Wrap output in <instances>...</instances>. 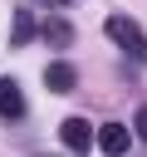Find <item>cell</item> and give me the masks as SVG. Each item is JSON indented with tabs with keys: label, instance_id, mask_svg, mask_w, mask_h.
Returning <instances> with one entry per match:
<instances>
[{
	"label": "cell",
	"instance_id": "1",
	"mask_svg": "<svg viewBox=\"0 0 147 157\" xmlns=\"http://www.w3.org/2000/svg\"><path fill=\"white\" fill-rule=\"evenodd\" d=\"M103 29H108V39H113L127 59L147 64V34H142V25H137L132 15H108V20H103Z\"/></svg>",
	"mask_w": 147,
	"mask_h": 157
},
{
	"label": "cell",
	"instance_id": "2",
	"mask_svg": "<svg viewBox=\"0 0 147 157\" xmlns=\"http://www.w3.org/2000/svg\"><path fill=\"white\" fill-rule=\"evenodd\" d=\"M59 142H64L69 152H88V147H93V123H88V118H64V123H59Z\"/></svg>",
	"mask_w": 147,
	"mask_h": 157
},
{
	"label": "cell",
	"instance_id": "3",
	"mask_svg": "<svg viewBox=\"0 0 147 157\" xmlns=\"http://www.w3.org/2000/svg\"><path fill=\"white\" fill-rule=\"evenodd\" d=\"M24 108H29V103H24L20 83L0 74V118H5V123H20V118H24Z\"/></svg>",
	"mask_w": 147,
	"mask_h": 157
},
{
	"label": "cell",
	"instance_id": "4",
	"mask_svg": "<svg viewBox=\"0 0 147 157\" xmlns=\"http://www.w3.org/2000/svg\"><path fill=\"white\" fill-rule=\"evenodd\" d=\"M93 142H98V152H108V157H118V152H127V142H132V132H127L123 123H103Z\"/></svg>",
	"mask_w": 147,
	"mask_h": 157
},
{
	"label": "cell",
	"instance_id": "5",
	"mask_svg": "<svg viewBox=\"0 0 147 157\" xmlns=\"http://www.w3.org/2000/svg\"><path fill=\"white\" fill-rule=\"evenodd\" d=\"M39 39H49L54 49H64V44H74V25L64 15H49V20H39Z\"/></svg>",
	"mask_w": 147,
	"mask_h": 157
},
{
	"label": "cell",
	"instance_id": "6",
	"mask_svg": "<svg viewBox=\"0 0 147 157\" xmlns=\"http://www.w3.org/2000/svg\"><path fill=\"white\" fill-rule=\"evenodd\" d=\"M44 83H49V93H69V88L78 83V74H74V64H64V59H59V64H49V69H44Z\"/></svg>",
	"mask_w": 147,
	"mask_h": 157
},
{
	"label": "cell",
	"instance_id": "7",
	"mask_svg": "<svg viewBox=\"0 0 147 157\" xmlns=\"http://www.w3.org/2000/svg\"><path fill=\"white\" fill-rule=\"evenodd\" d=\"M39 34V20L29 15V10H15V25H10V44H29Z\"/></svg>",
	"mask_w": 147,
	"mask_h": 157
},
{
	"label": "cell",
	"instance_id": "8",
	"mask_svg": "<svg viewBox=\"0 0 147 157\" xmlns=\"http://www.w3.org/2000/svg\"><path fill=\"white\" fill-rule=\"evenodd\" d=\"M137 137H142V142H147V108H142V113H137Z\"/></svg>",
	"mask_w": 147,
	"mask_h": 157
},
{
	"label": "cell",
	"instance_id": "9",
	"mask_svg": "<svg viewBox=\"0 0 147 157\" xmlns=\"http://www.w3.org/2000/svg\"><path fill=\"white\" fill-rule=\"evenodd\" d=\"M39 5H49V10H64V5H69V0H39Z\"/></svg>",
	"mask_w": 147,
	"mask_h": 157
}]
</instances>
